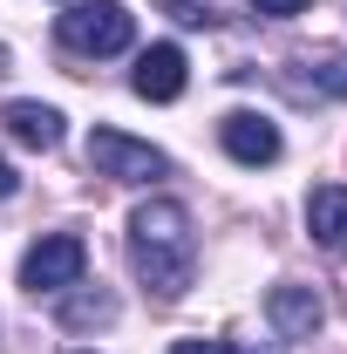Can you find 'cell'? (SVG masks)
Returning <instances> with one entry per match:
<instances>
[{"mask_svg":"<svg viewBox=\"0 0 347 354\" xmlns=\"http://www.w3.org/2000/svg\"><path fill=\"white\" fill-rule=\"evenodd\" d=\"M306 232H313L320 252L347 259V184H320V191L306 198Z\"/></svg>","mask_w":347,"mask_h":354,"instance_id":"cell-9","label":"cell"},{"mask_svg":"<svg viewBox=\"0 0 347 354\" xmlns=\"http://www.w3.org/2000/svg\"><path fill=\"white\" fill-rule=\"evenodd\" d=\"M218 143H225L238 164H272V157H279V123H265L252 109H232V116L218 123Z\"/></svg>","mask_w":347,"mask_h":354,"instance_id":"cell-7","label":"cell"},{"mask_svg":"<svg viewBox=\"0 0 347 354\" xmlns=\"http://www.w3.org/2000/svg\"><path fill=\"white\" fill-rule=\"evenodd\" d=\"M252 14H265V21H293V14H306L313 0H245Z\"/></svg>","mask_w":347,"mask_h":354,"instance_id":"cell-13","label":"cell"},{"mask_svg":"<svg viewBox=\"0 0 347 354\" xmlns=\"http://www.w3.org/2000/svg\"><path fill=\"white\" fill-rule=\"evenodd\" d=\"M14 191H21V177H14V164H7V157H0V198H14Z\"/></svg>","mask_w":347,"mask_h":354,"instance_id":"cell-15","label":"cell"},{"mask_svg":"<svg viewBox=\"0 0 347 354\" xmlns=\"http://www.w3.org/2000/svg\"><path fill=\"white\" fill-rule=\"evenodd\" d=\"M130 88L143 95V102H177V95H184V48H177V41L143 48V55H136Z\"/></svg>","mask_w":347,"mask_h":354,"instance_id":"cell-6","label":"cell"},{"mask_svg":"<svg viewBox=\"0 0 347 354\" xmlns=\"http://www.w3.org/2000/svg\"><path fill=\"white\" fill-rule=\"evenodd\" d=\"M171 354H232V348H225V341H177Z\"/></svg>","mask_w":347,"mask_h":354,"instance_id":"cell-14","label":"cell"},{"mask_svg":"<svg viewBox=\"0 0 347 354\" xmlns=\"http://www.w3.org/2000/svg\"><path fill=\"white\" fill-rule=\"evenodd\" d=\"M55 35H62L68 55H123L136 41V14L123 0H82L55 21Z\"/></svg>","mask_w":347,"mask_h":354,"instance_id":"cell-2","label":"cell"},{"mask_svg":"<svg viewBox=\"0 0 347 354\" xmlns=\"http://www.w3.org/2000/svg\"><path fill=\"white\" fill-rule=\"evenodd\" d=\"M82 266H88V245L75 232H48L41 245H28V259H21V286L28 293H68L82 279Z\"/></svg>","mask_w":347,"mask_h":354,"instance_id":"cell-3","label":"cell"},{"mask_svg":"<svg viewBox=\"0 0 347 354\" xmlns=\"http://www.w3.org/2000/svg\"><path fill=\"white\" fill-rule=\"evenodd\" d=\"M130 266L157 300H184L198 279V239L177 198H143L130 212Z\"/></svg>","mask_w":347,"mask_h":354,"instance_id":"cell-1","label":"cell"},{"mask_svg":"<svg viewBox=\"0 0 347 354\" xmlns=\"http://www.w3.org/2000/svg\"><path fill=\"white\" fill-rule=\"evenodd\" d=\"M164 14H171L177 28H218V14H212V7H191V0H171Z\"/></svg>","mask_w":347,"mask_h":354,"instance_id":"cell-12","label":"cell"},{"mask_svg":"<svg viewBox=\"0 0 347 354\" xmlns=\"http://www.w3.org/2000/svg\"><path fill=\"white\" fill-rule=\"evenodd\" d=\"M265 320H272V334L279 341H306V334H320V320H327V300L313 293V286H272L265 293Z\"/></svg>","mask_w":347,"mask_h":354,"instance_id":"cell-5","label":"cell"},{"mask_svg":"<svg viewBox=\"0 0 347 354\" xmlns=\"http://www.w3.org/2000/svg\"><path fill=\"white\" fill-rule=\"evenodd\" d=\"M116 320V293H102V286H68L62 293V327H109Z\"/></svg>","mask_w":347,"mask_h":354,"instance_id":"cell-11","label":"cell"},{"mask_svg":"<svg viewBox=\"0 0 347 354\" xmlns=\"http://www.w3.org/2000/svg\"><path fill=\"white\" fill-rule=\"evenodd\" d=\"M279 82H286V95H293V102H347V55H327V62H293Z\"/></svg>","mask_w":347,"mask_h":354,"instance_id":"cell-8","label":"cell"},{"mask_svg":"<svg viewBox=\"0 0 347 354\" xmlns=\"http://www.w3.org/2000/svg\"><path fill=\"white\" fill-rule=\"evenodd\" d=\"M0 123H7L14 143H28V150H55L62 143V109H48V102H7Z\"/></svg>","mask_w":347,"mask_h":354,"instance_id":"cell-10","label":"cell"},{"mask_svg":"<svg viewBox=\"0 0 347 354\" xmlns=\"http://www.w3.org/2000/svg\"><path fill=\"white\" fill-rule=\"evenodd\" d=\"M88 164L102 177H116V184H150V177L171 171V157L157 143H136L123 130H88Z\"/></svg>","mask_w":347,"mask_h":354,"instance_id":"cell-4","label":"cell"}]
</instances>
